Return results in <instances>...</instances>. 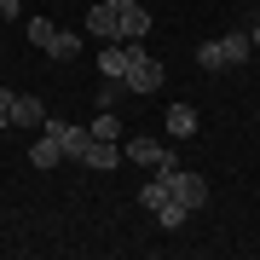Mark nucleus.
<instances>
[{
  "mask_svg": "<svg viewBox=\"0 0 260 260\" xmlns=\"http://www.w3.org/2000/svg\"><path fill=\"white\" fill-rule=\"evenodd\" d=\"M249 58H254V35H249V29H232V35L197 47V64H203L208 75L214 70H237V64H249Z\"/></svg>",
  "mask_w": 260,
  "mask_h": 260,
  "instance_id": "nucleus-1",
  "label": "nucleus"
},
{
  "mask_svg": "<svg viewBox=\"0 0 260 260\" xmlns=\"http://www.w3.org/2000/svg\"><path fill=\"white\" fill-rule=\"evenodd\" d=\"M156 179L168 185V197H174V203H185L191 214L208 203V179H203V174H191V168H162Z\"/></svg>",
  "mask_w": 260,
  "mask_h": 260,
  "instance_id": "nucleus-2",
  "label": "nucleus"
},
{
  "mask_svg": "<svg viewBox=\"0 0 260 260\" xmlns=\"http://www.w3.org/2000/svg\"><path fill=\"white\" fill-rule=\"evenodd\" d=\"M121 81H127V93H156L162 87V64L139 47V41H127V75H121Z\"/></svg>",
  "mask_w": 260,
  "mask_h": 260,
  "instance_id": "nucleus-3",
  "label": "nucleus"
},
{
  "mask_svg": "<svg viewBox=\"0 0 260 260\" xmlns=\"http://www.w3.org/2000/svg\"><path fill=\"white\" fill-rule=\"evenodd\" d=\"M127 156L139 162V168H150V174H162V168H179V150H168L162 139H133V145H127Z\"/></svg>",
  "mask_w": 260,
  "mask_h": 260,
  "instance_id": "nucleus-4",
  "label": "nucleus"
},
{
  "mask_svg": "<svg viewBox=\"0 0 260 260\" xmlns=\"http://www.w3.org/2000/svg\"><path fill=\"white\" fill-rule=\"evenodd\" d=\"M47 133H58L64 156H75V162H81V156H87V145H93V127H75V121H58V116H47Z\"/></svg>",
  "mask_w": 260,
  "mask_h": 260,
  "instance_id": "nucleus-5",
  "label": "nucleus"
},
{
  "mask_svg": "<svg viewBox=\"0 0 260 260\" xmlns=\"http://www.w3.org/2000/svg\"><path fill=\"white\" fill-rule=\"evenodd\" d=\"M6 104H12V127H47V104H41L35 93H6Z\"/></svg>",
  "mask_w": 260,
  "mask_h": 260,
  "instance_id": "nucleus-6",
  "label": "nucleus"
},
{
  "mask_svg": "<svg viewBox=\"0 0 260 260\" xmlns=\"http://www.w3.org/2000/svg\"><path fill=\"white\" fill-rule=\"evenodd\" d=\"M116 23H121V41H145V35H150V12L139 6V0L116 6Z\"/></svg>",
  "mask_w": 260,
  "mask_h": 260,
  "instance_id": "nucleus-7",
  "label": "nucleus"
},
{
  "mask_svg": "<svg viewBox=\"0 0 260 260\" xmlns=\"http://www.w3.org/2000/svg\"><path fill=\"white\" fill-rule=\"evenodd\" d=\"M58 162H64V145H58V133L41 127V139L29 145V168H41V174H47V168H58Z\"/></svg>",
  "mask_w": 260,
  "mask_h": 260,
  "instance_id": "nucleus-8",
  "label": "nucleus"
},
{
  "mask_svg": "<svg viewBox=\"0 0 260 260\" xmlns=\"http://www.w3.org/2000/svg\"><path fill=\"white\" fill-rule=\"evenodd\" d=\"M87 35H99V41H121V23H116V6H110V0H99V6L87 12Z\"/></svg>",
  "mask_w": 260,
  "mask_h": 260,
  "instance_id": "nucleus-9",
  "label": "nucleus"
},
{
  "mask_svg": "<svg viewBox=\"0 0 260 260\" xmlns=\"http://www.w3.org/2000/svg\"><path fill=\"white\" fill-rule=\"evenodd\" d=\"M81 162H87V168H99V174H110V168H121V150H116V139H93Z\"/></svg>",
  "mask_w": 260,
  "mask_h": 260,
  "instance_id": "nucleus-10",
  "label": "nucleus"
},
{
  "mask_svg": "<svg viewBox=\"0 0 260 260\" xmlns=\"http://www.w3.org/2000/svg\"><path fill=\"white\" fill-rule=\"evenodd\" d=\"M168 133H174V139H191L197 133V110L191 104H168Z\"/></svg>",
  "mask_w": 260,
  "mask_h": 260,
  "instance_id": "nucleus-11",
  "label": "nucleus"
},
{
  "mask_svg": "<svg viewBox=\"0 0 260 260\" xmlns=\"http://www.w3.org/2000/svg\"><path fill=\"white\" fill-rule=\"evenodd\" d=\"M99 70H104V75H127V41H104Z\"/></svg>",
  "mask_w": 260,
  "mask_h": 260,
  "instance_id": "nucleus-12",
  "label": "nucleus"
},
{
  "mask_svg": "<svg viewBox=\"0 0 260 260\" xmlns=\"http://www.w3.org/2000/svg\"><path fill=\"white\" fill-rule=\"evenodd\" d=\"M156 220L168 225V232H179V225H185V220H191V208H185V203H174V197H168V203L156 208Z\"/></svg>",
  "mask_w": 260,
  "mask_h": 260,
  "instance_id": "nucleus-13",
  "label": "nucleus"
},
{
  "mask_svg": "<svg viewBox=\"0 0 260 260\" xmlns=\"http://www.w3.org/2000/svg\"><path fill=\"white\" fill-rule=\"evenodd\" d=\"M29 41H35L41 52H52V41H58V29H52V18H29Z\"/></svg>",
  "mask_w": 260,
  "mask_h": 260,
  "instance_id": "nucleus-14",
  "label": "nucleus"
},
{
  "mask_svg": "<svg viewBox=\"0 0 260 260\" xmlns=\"http://www.w3.org/2000/svg\"><path fill=\"white\" fill-rule=\"evenodd\" d=\"M75 52H81V35H75V29H58V41H52L47 58H75Z\"/></svg>",
  "mask_w": 260,
  "mask_h": 260,
  "instance_id": "nucleus-15",
  "label": "nucleus"
},
{
  "mask_svg": "<svg viewBox=\"0 0 260 260\" xmlns=\"http://www.w3.org/2000/svg\"><path fill=\"white\" fill-rule=\"evenodd\" d=\"M133 197H139V203H145L150 214H156V208L168 203V185H162V179H150V185H139V191H133Z\"/></svg>",
  "mask_w": 260,
  "mask_h": 260,
  "instance_id": "nucleus-16",
  "label": "nucleus"
},
{
  "mask_svg": "<svg viewBox=\"0 0 260 260\" xmlns=\"http://www.w3.org/2000/svg\"><path fill=\"white\" fill-rule=\"evenodd\" d=\"M121 133V121H116V110H104L99 121H93V139H116Z\"/></svg>",
  "mask_w": 260,
  "mask_h": 260,
  "instance_id": "nucleus-17",
  "label": "nucleus"
},
{
  "mask_svg": "<svg viewBox=\"0 0 260 260\" xmlns=\"http://www.w3.org/2000/svg\"><path fill=\"white\" fill-rule=\"evenodd\" d=\"M0 18H6V23H12V18H23V6H18V0H0Z\"/></svg>",
  "mask_w": 260,
  "mask_h": 260,
  "instance_id": "nucleus-18",
  "label": "nucleus"
},
{
  "mask_svg": "<svg viewBox=\"0 0 260 260\" xmlns=\"http://www.w3.org/2000/svg\"><path fill=\"white\" fill-rule=\"evenodd\" d=\"M0 127H12V104H6V93H0Z\"/></svg>",
  "mask_w": 260,
  "mask_h": 260,
  "instance_id": "nucleus-19",
  "label": "nucleus"
},
{
  "mask_svg": "<svg viewBox=\"0 0 260 260\" xmlns=\"http://www.w3.org/2000/svg\"><path fill=\"white\" fill-rule=\"evenodd\" d=\"M249 35H254V52H260V23H254V29H249Z\"/></svg>",
  "mask_w": 260,
  "mask_h": 260,
  "instance_id": "nucleus-20",
  "label": "nucleus"
},
{
  "mask_svg": "<svg viewBox=\"0 0 260 260\" xmlns=\"http://www.w3.org/2000/svg\"><path fill=\"white\" fill-rule=\"evenodd\" d=\"M110 6H127V0H110Z\"/></svg>",
  "mask_w": 260,
  "mask_h": 260,
  "instance_id": "nucleus-21",
  "label": "nucleus"
}]
</instances>
